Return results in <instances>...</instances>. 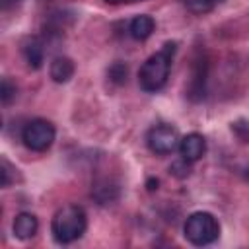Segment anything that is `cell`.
<instances>
[{
  "instance_id": "1",
  "label": "cell",
  "mask_w": 249,
  "mask_h": 249,
  "mask_svg": "<svg viewBox=\"0 0 249 249\" xmlns=\"http://www.w3.org/2000/svg\"><path fill=\"white\" fill-rule=\"evenodd\" d=\"M177 51V43L175 41H167L158 53H154L138 70V84L144 91L148 93H156L160 91L167 78H169V70H171V62Z\"/></svg>"
},
{
  "instance_id": "2",
  "label": "cell",
  "mask_w": 249,
  "mask_h": 249,
  "mask_svg": "<svg viewBox=\"0 0 249 249\" xmlns=\"http://www.w3.org/2000/svg\"><path fill=\"white\" fill-rule=\"evenodd\" d=\"M88 228V216L86 210L78 204H66L58 208L51 220V233L56 243L66 245L84 235Z\"/></svg>"
},
{
  "instance_id": "3",
  "label": "cell",
  "mask_w": 249,
  "mask_h": 249,
  "mask_svg": "<svg viewBox=\"0 0 249 249\" xmlns=\"http://www.w3.org/2000/svg\"><path fill=\"white\" fill-rule=\"evenodd\" d=\"M183 235L193 245H208L218 239L220 235V222L214 214L198 210L187 216L183 224Z\"/></svg>"
},
{
  "instance_id": "4",
  "label": "cell",
  "mask_w": 249,
  "mask_h": 249,
  "mask_svg": "<svg viewBox=\"0 0 249 249\" xmlns=\"http://www.w3.org/2000/svg\"><path fill=\"white\" fill-rule=\"evenodd\" d=\"M56 130L47 119H33L21 130V140L31 152H45L53 146Z\"/></svg>"
},
{
  "instance_id": "5",
  "label": "cell",
  "mask_w": 249,
  "mask_h": 249,
  "mask_svg": "<svg viewBox=\"0 0 249 249\" xmlns=\"http://www.w3.org/2000/svg\"><path fill=\"white\" fill-rule=\"evenodd\" d=\"M146 142H148V148L156 156H167L175 148H179L181 136H179L177 128L171 124H156L148 130Z\"/></svg>"
},
{
  "instance_id": "6",
  "label": "cell",
  "mask_w": 249,
  "mask_h": 249,
  "mask_svg": "<svg viewBox=\"0 0 249 249\" xmlns=\"http://www.w3.org/2000/svg\"><path fill=\"white\" fill-rule=\"evenodd\" d=\"M204 152H206V140L198 132H189L179 142V154H181V158L187 160V161H191V163L193 161H198L204 156Z\"/></svg>"
},
{
  "instance_id": "7",
  "label": "cell",
  "mask_w": 249,
  "mask_h": 249,
  "mask_svg": "<svg viewBox=\"0 0 249 249\" xmlns=\"http://www.w3.org/2000/svg\"><path fill=\"white\" fill-rule=\"evenodd\" d=\"M21 53H23V58L27 62L29 68L33 70H39L45 62V47L41 43L39 37H27L21 45Z\"/></svg>"
},
{
  "instance_id": "8",
  "label": "cell",
  "mask_w": 249,
  "mask_h": 249,
  "mask_svg": "<svg viewBox=\"0 0 249 249\" xmlns=\"http://www.w3.org/2000/svg\"><path fill=\"white\" fill-rule=\"evenodd\" d=\"M12 230H14V235L18 239H31L37 230H39V220L35 214L31 212H19L16 218H14V224H12Z\"/></svg>"
},
{
  "instance_id": "9",
  "label": "cell",
  "mask_w": 249,
  "mask_h": 249,
  "mask_svg": "<svg viewBox=\"0 0 249 249\" xmlns=\"http://www.w3.org/2000/svg\"><path fill=\"white\" fill-rule=\"evenodd\" d=\"M74 62H72V58H68V56H56V58H53V62H51V68H49V74H51V78H53V82H56V84H66L72 76H74Z\"/></svg>"
},
{
  "instance_id": "10",
  "label": "cell",
  "mask_w": 249,
  "mask_h": 249,
  "mask_svg": "<svg viewBox=\"0 0 249 249\" xmlns=\"http://www.w3.org/2000/svg\"><path fill=\"white\" fill-rule=\"evenodd\" d=\"M154 29H156V21L152 19V16H146V14L136 16L128 27L132 39H136V41H146L154 33Z\"/></svg>"
},
{
  "instance_id": "11",
  "label": "cell",
  "mask_w": 249,
  "mask_h": 249,
  "mask_svg": "<svg viewBox=\"0 0 249 249\" xmlns=\"http://www.w3.org/2000/svg\"><path fill=\"white\" fill-rule=\"evenodd\" d=\"M204 82H206V62L204 60H196L195 76H193L191 86H189V97L193 101H198V99L204 97Z\"/></svg>"
},
{
  "instance_id": "12",
  "label": "cell",
  "mask_w": 249,
  "mask_h": 249,
  "mask_svg": "<svg viewBox=\"0 0 249 249\" xmlns=\"http://www.w3.org/2000/svg\"><path fill=\"white\" fill-rule=\"evenodd\" d=\"M109 80L111 82H115V84H124L126 82V76H128V68H126V64L124 62H113L111 64V68H109Z\"/></svg>"
},
{
  "instance_id": "13",
  "label": "cell",
  "mask_w": 249,
  "mask_h": 249,
  "mask_svg": "<svg viewBox=\"0 0 249 249\" xmlns=\"http://www.w3.org/2000/svg\"><path fill=\"white\" fill-rule=\"evenodd\" d=\"M231 132L235 134V138L243 144H249V121L245 119H237L231 123Z\"/></svg>"
},
{
  "instance_id": "14",
  "label": "cell",
  "mask_w": 249,
  "mask_h": 249,
  "mask_svg": "<svg viewBox=\"0 0 249 249\" xmlns=\"http://www.w3.org/2000/svg\"><path fill=\"white\" fill-rule=\"evenodd\" d=\"M16 84H12L10 78H2V86H0V101L2 105H10L12 99L16 97Z\"/></svg>"
},
{
  "instance_id": "15",
  "label": "cell",
  "mask_w": 249,
  "mask_h": 249,
  "mask_svg": "<svg viewBox=\"0 0 249 249\" xmlns=\"http://www.w3.org/2000/svg\"><path fill=\"white\" fill-rule=\"evenodd\" d=\"M216 2H218V0H185L187 8H189L193 14H206V12H210V10L214 8Z\"/></svg>"
},
{
  "instance_id": "16",
  "label": "cell",
  "mask_w": 249,
  "mask_h": 249,
  "mask_svg": "<svg viewBox=\"0 0 249 249\" xmlns=\"http://www.w3.org/2000/svg\"><path fill=\"white\" fill-rule=\"evenodd\" d=\"M189 163H191V161H187V160L181 158V161H175V163L169 167V171H171L175 177H187L189 171H191V169H189Z\"/></svg>"
},
{
  "instance_id": "17",
  "label": "cell",
  "mask_w": 249,
  "mask_h": 249,
  "mask_svg": "<svg viewBox=\"0 0 249 249\" xmlns=\"http://www.w3.org/2000/svg\"><path fill=\"white\" fill-rule=\"evenodd\" d=\"M0 173H2V187H8L10 183H12V171H14V167L10 165V161L6 160V158H2V161H0Z\"/></svg>"
},
{
  "instance_id": "18",
  "label": "cell",
  "mask_w": 249,
  "mask_h": 249,
  "mask_svg": "<svg viewBox=\"0 0 249 249\" xmlns=\"http://www.w3.org/2000/svg\"><path fill=\"white\" fill-rule=\"evenodd\" d=\"M158 185H160V181L158 179H154V177H150L148 181H146V187H148V191L152 193V191H156L158 189Z\"/></svg>"
},
{
  "instance_id": "19",
  "label": "cell",
  "mask_w": 249,
  "mask_h": 249,
  "mask_svg": "<svg viewBox=\"0 0 249 249\" xmlns=\"http://www.w3.org/2000/svg\"><path fill=\"white\" fill-rule=\"evenodd\" d=\"M10 2H18V0H2V4H4V8H8V4Z\"/></svg>"
},
{
  "instance_id": "20",
  "label": "cell",
  "mask_w": 249,
  "mask_h": 249,
  "mask_svg": "<svg viewBox=\"0 0 249 249\" xmlns=\"http://www.w3.org/2000/svg\"><path fill=\"white\" fill-rule=\"evenodd\" d=\"M121 2H140V0H121Z\"/></svg>"
}]
</instances>
